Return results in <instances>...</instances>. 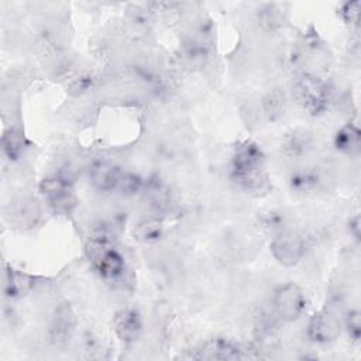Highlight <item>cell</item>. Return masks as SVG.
<instances>
[{"label": "cell", "instance_id": "obj_10", "mask_svg": "<svg viewBox=\"0 0 361 361\" xmlns=\"http://www.w3.org/2000/svg\"><path fill=\"white\" fill-rule=\"evenodd\" d=\"M75 324H76V319L71 306L61 305L55 310L49 324L51 340L54 343H65L72 336L75 330Z\"/></svg>", "mask_w": 361, "mask_h": 361}, {"label": "cell", "instance_id": "obj_7", "mask_svg": "<svg viewBox=\"0 0 361 361\" xmlns=\"http://www.w3.org/2000/svg\"><path fill=\"white\" fill-rule=\"evenodd\" d=\"M341 331L340 319L329 310L316 312L307 322L306 334L317 344H327L334 341Z\"/></svg>", "mask_w": 361, "mask_h": 361}, {"label": "cell", "instance_id": "obj_1", "mask_svg": "<svg viewBox=\"0 0 361 361\" xmlns=\"http://www.w3.org/2000/svg\"><path fill=\"white\" fill-rule=\"evenodd\" d=\"M230 175L245 190L259 192L268 188L265 157L257 142L244 140L235 145L230 162Z\"/></svg>", "mask_w": 361, "mask_h": 361}, {"label": "cell", "instance_id": "obj_13", "mask_svg": "<svg viewBox=\"0 0 361 361\" xmlns=\"http://www.w3.org/2000/svg\"><path fill=\"white\" fill-rule=\"evenodd\" d=\"M313 140L312 135L303 130H293L283 138L282 149L289 158H300L309 154L312 149Z\"/></svg>", "mask_w": 361, "mask_h": 361}, {"label": "cell", "instance_id": "obj_4", "mask_svg": "<svg viewBox=\"0 0 361 361\" xmlns=\"http://www.w3.org/2000/svg\"><path fill=\"white\" fill-rule=\"evenodd\" d=\"M39 190L48 206L61 214H69L78 203L75 188L66 176L52 175L45 178L39 185Z\"/></svg>", "mask_w": 361, "mask_h": 361}, {"label": "cell", "instance_id": "obj_11", "mask_svg": "<svg viewBox=\"0 0 361 361\" xmlns=\"http://www.w3.org/2000/svg\"><path fill=\"white\" fill-rule=\"evenodd\" d=\"M289 188L299 195H307L316 192L322 183V178L317 171L312 168H302L290 172Z\"/></svg>", "mask_w": 361, "mask_h": 361}, {"label": "cell", "instance_id": "obj_2", "mask_svg": "<svg viewBox=\"0 0 361 361\" xmlns=\"http://www.w3.org/2000/svg\"><path fill=\"white\" fill-rule=\"evenodd\" d=\"M85 254L94 271L104 279H117L123 275L126 262L123 255L102 237H93L85 247Z\"/></svg>", "mask_w": 361, "mask_h": 361}, {"label": "cell", "instance_id": "obj_19", "mask_svg": "<svg viewBox=\"0 0 361 361\" xmlns=\"http://www.w3.org/2000/svg\"><path fill=\"white\" fill-rule=\"evenodd\" d=\"M142 188H144V182L138 175H135V173H123L117 189H120L123 195L131 196V195L138 193Z\"/></svg>", "mask_w": 361, "mask_h": 361}, {"label": "cell", "instance_id": "obj_14", "mask_svg": "<svg viewBox=\"0 0 361 361\" xmlns=\"http://www.w3.org/2000/svg\"><path fill=\"white\" fill-rule=\"evenodd\" d=\"M334 148L345 155H355L361 145V133L354 124H345L334 135Z\"/></svg>", "mask_w": 361, "mask_h": 361}, {"label": "cell", "instance_id": "obj_8", "mask_svg": "<svg viewBox=\"0 0 361 361\" xmlns=\"http://www.w3.org/2000/svg\"><path fill=\"white\" fill-rule=\"evenodd\" d=\"M113 329L121 341L134 343L142 331L140 313L131 307L118 310L113 319Z\"/></svg>", "mask_w": 361, "mask_h": 361}, {"label": "cell", "instance_id": "obj_18", "mask_svg": "<svg viewBox=\"0 0 361 361\" xmlns=\"http://www.w3.org/2000/svg\"><path fill=\"white\" fill-rule=\"evenodd\" d=\"M344 327L353 343H358L361 338V314L358 310H351L345 314Z\"/></svg>", "mask_w": 361, "mask_h": 361}, {"label": "cell", "instance_id": "obj_22", "mask_svg": "<svg viewBox=\"0 0 361 361\" xmlns=\"http://www.w3.org/2000/svg\"><path fill=\"white\" fill-rule=\"evenodd\" d=\"M358 8H360V3L358 1H351V3H345L341 10H340V16L343 17V20L348 24H357L358 21Z\"/></svg>", "mask_w": 361, "mask_h": 361}, {"label": "cell", "instance_id": "obj_9", "mask_svg": "<svg viewBox=\"0 0 361 361\" xmlns=\"http://www.w3.org/2000/svg\"><path fill=\"white\" fill-rule=\"evenodd\" d=\"M121 175L118 166L109 161H96L89 169L90 182L100 192H111L117 189Z\"/></svg>", "mask_w": 361, "mask_h": 361}, {"label": "cell", "instance_id": "obj_20", "mask_svg": "<svg viewBox=\"0 0 361 361\" xmlns=\"http://www.w3.org/2000/svg\"><path fill=\"white\" fill-rule=\"evenodd\" d=\"M283 216L276 212H267L259 217V226L265 228L267 231H272L278 234L279 231L285 230L283 228Z\"/></svg>", "mask_w": 361, "mask_h": 361}, {"label": "cell", "instance_id": "obj_6", "mask_svg": "<svg viewBox=\"0 0 361 361\" xmlns=\"http://www.w3.org/2000/svg\"><path fill=\"white\" fill-rule=\"evenodd\" d=\"M274 309L281 320L295 322L306 309V296L296 283H283L275 290Z\"/></svg>", "mask_w": 361, "mask_h": 361}, {"label": "cell", "instance_id": "obj_15", "mask_svg": "<svg viewBox=\"0 0 361 361\" xmlns=\"http://www.w3.org/2000/svg\"><path fill=\"white\" fill-rule=\"evenodd\" d=\"M32 285V278L24 272L8 268L4 276V293L8 298H20L25 295Z\"/></svg>", "mask_w": 361, "mask_h": 361}, {"label": "cell", "instance_id": "obj_12", "mask_svg": "<svg viewBox=\"0 0 361 361\" xmlns=\"http://www.w3.org/2000/svg\"><path fill=\"white\" fill-rule=\"evenodd\" d=\"M243 351L244 350H241L240 345H237L235 343L219 338L207 343L199 357L209 360H237L244 357Z\"/></svg>", "mask_w": 361, "mask_h": 361}, {"label": "cell", "instance_id": "obj_23", "mask_svg": "<svg viewBox=\"0 0 361 361\" xmlns=\"http://www.w3.org/2000/svg\"><path fill=\"white\" fill-rule=\"evenodd\" d=\"M350 233L355 240H360V217L355 216L354 219L350 220Z\"/></svg>", "mask_w": 361, "mask_h": 361}, {"label": "cell", "instance_id": "obj_3", "mask_svg": "<svg viewBox=\"0 0 361 361\" xmlns=\"http://www.w3.org/2000/svg\"><path fill=\"white\" fill-rule=\"evenodd\" d=\"M296 102L312 116L323 114L330 104L329 85L314 73H303L293 85Z\"/></svg>", "mask_w": 361, "mask_h": 361}, {"label": "cell", "instance_id": "obj_5", "mask_svg": "<svg viewBox=\"0 0 361 361\" xmlns=\"http://www.w3.org/2000/svg\"><path fill=\"white\" fill-rule=\"evenodd\" d=\"M307 250V238L293 230H282L272 238L271 252L274 258L285 265L292 267L296 265L306 254Z\"/></svg>", "mask_w": 361, "mask_h": 361}, {"label": "cell", "instance_id": "obj_17", "mask_svg": "<svg viewBox=\"0 0 361 361\" xmlns=\"http://www.w3.org/2000/svg\"><path fill=\"white\" fill-rule=\"evenodd\" d=\"M264 106H265V113L269 116V118H276L285 110V106H286L285 97L279 92H272L265 97Z\"/></svg>", "mask_w": 361, "mask_h": 361}, {"label": "cell", "instance_id": "obj_16", "mask_svg": "<svg viewBox=\"0 0 361 361\" xmlns=\"http://www.w3.org/2000/svg\"><path fill=\"white\" fill-rule=\"evenodd\" d=\"M24 135L17 128H10L3 134L1 138V147L4 155L10 161L18 159L24 152Z\"/></svg>", "mask_w": 361, "mask_h": 361}, {"label": "cell", "instance_id": "obj_21", "mask_svg": "<svg viewBox=\"0 0 361 361\" xmlns=\"http://www.w3.org/2000/svg\"><path fill=\"white\" fill-rule=\"evenodd\" d=\"M137 234L141 240H144L147 243L157 241L161 238L162 228H161L159 223H157V221H145V223L140 224Z\"/></svg>", "mask_w": 361, "mask_h": 361}]
</instances>
